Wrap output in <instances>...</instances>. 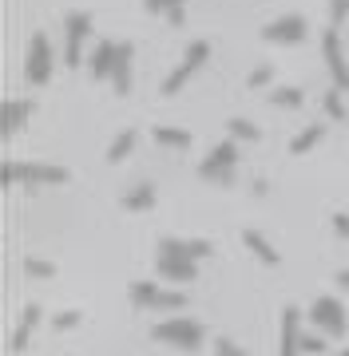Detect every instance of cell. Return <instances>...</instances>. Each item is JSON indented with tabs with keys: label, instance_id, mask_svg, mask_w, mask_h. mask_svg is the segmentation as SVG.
<instances>
[{
	"label": "cell",
	"instance_id": "cell-24",
	"mask_svg": "<svg viewBox=\"0 0 349 356\" xmlns=\"http://www.w3.org/2000/svg\"><path fill=\"white\" fill-rule=\"evenodd\" d=\"M325 111H329V119H346V103H341V88L325 91Z\"/></svg>",
	"mask_w": 349,
	"mask_h": 356
},
{
	"label": "cell",
	"instance_id": "cell-17",
	"mask_svg": "<svg viewBox=\"0 0 349 356\" xmlns=\"http://www.w3.org/2000/svg\"><path fill=\"white\" fill-rule=\"evenodd\" d=\"M199 175L207 178V182H219V186H231V182H234V166H231V163H219V159H207V163L199 166Z\"/></svg>",
	"mask_w": 349,
	"mask_h": 356
},
{
	"label": "cell",
	"instance_id": "cell-29",
	"mask_svg": "<svg viewBox=\"0 0 349 356\" xmlns=\"http://www.w3.org/2000/svg\"><path fill=\"white\" fill-rule=\"evenodd\" d=\"M28 337H32V325H20V329H16V337H13V344H8V348H13V353H24V348H28Z\"/></svg>",
	"mask_w": 349,
	"mask_h": 356
},
{
	"label": "cell",
	"instance_id": "cell-34",
	"mask_svg": "<svg viewBox=\"0 0 349 356\" xmlns=\"http://www.w3.org/2000/svg\"><path fill=\"white\" fill-rule=\"evenodd\" d=\"M334 229L341 238H349V214H334Z\"/></svg>",
	"mask_w": 349,
	"mask_h": 356
},
{
	"label": "cell",
	"instance_id": "cell-1",
	"mask_svg": "<svg viewBox=\"0 0 349 356\" xmlns=\"http://www.w3.org/2000/svg\"><path fill=\"white\" fill-rule=\"evenodd\" d=\"M68 170L64 166H48V163H8L4 166V186H16V182H36V186H60L68 182Z\"/></svg>",
	"mask_w": 349,
	"mask_h": 356
},
{
	"label": "cell",
	"instance_id": "cell-16",
	"mask_svg": "<svg viewBox=\"0 0 349 356\" xmlns=\"http://www.w3.org/2000/svg\"><path fill=\"white\" fill-rule=\"evenodd\" d=\"M28 115H32V103H24V99H8L4 103V135L20 131V123H24Z\"/></svg>",
	"mask_w": 349,
	"mask_h": 356
},
{
	"label": "cell",
	"instance_id": "cell-33",
	"mask_svg": "<svg viewBox=\"0 0 349 356\" xmlns=\"http://www.w3.org/2000/svg\"><path fill=\"white\" fill-rule=\"evenodd\" d=\"M215 353H219V356H246L234 341H219V348H215Z\"/></svg>",
	"mask_w": 349,
	"mask_h": 356
},
{
	"label": "cell",
	"instance_id": "cell-14",
	"mask_svg": "<svg viewBox=\"0 0 349 356\" xmlns=\"http://www.w3.org/2000/svg\"><path fill=\"white\" fill-rule=\"evenodd\" d=\"M131 56H135L131 44H119V48H116V67H111L116 95H127V91H131Z\"/></svg>",
	"mask_w": 349,
	"mask_h": 356
},
{
	"label": "cell",
	"instance_id": "cell-2",
	"mask_svg": "<svg viewBox=\"0 0 349 356\" xmlns=\"http://www.w3.org/2000/svg\"><path fill=\"white\" fill-rule=\"evenodd\" d=\"M151 337H155L159 344H175V348H191L194 353V348L203 344V325H199V321H187V317H175V321L155 325Z\"/></svg>",
	"mask_w": 349,
	"mask_h": 356
},
{
	"label": "cell",
	"instance_id": "cell-35",
	"mask_svg": "<svg viewBox=\"0 0 349 356\" xmlns=\"http://www.w3.org/2000/svg\"><path fill=\"white\" fill-rule=\"evenodd\" d=\"M167 16H171V24H175V28H179V24H183V20H187V13H183V4H179V8H171V13H167Z\"/></svg>",
	"mask_w": 349,
	"mask_h": 356
},
{
	"label": "cell",
	"instance_id": "cell-31",
	"mask_svg": "<svg viewBox=\"0 0 349 356\" xmlns=\"http://www.w3.org/2000/svg\"><path fill=\"white\" fill-rule=\"evenodd\" d=\"M147 4V13H171V8H179L183 0H143Z\"/></svg>",
	"mask_w": 349,
	"mask_h": 356
},
{
	"label": "cell",
	"instance_id": "cell-30",
	"mask_svg": "<svg viewBox=\"0 0 349 356\" xmlns=\"http://www.w3.org/2000/svg\"><path fill=\"white\" fill-rule=\"evenodd\" d=\"M302 353H310V356H322V353H325L322 337H318V332H313V337H302Z\"/></svg>",
	"mask_w": 349,
	"mask_h": 356
},
{
	"label": "cell",
	"instance_id": "cell-27",
	"mask_svg": "<svg viewBox=\"0 0 349 356\" xmlns=\"http://www.w3.org/2000/svg\"><path fill=\"white\" fill-rule=\"evenodd\" d=\"M270 79H274V67L262 64V67H254V72H250V88H266Z\"/></svg>",
	"mask_w": 349,
	"mask_h": 356
},
{
	"label": "cell",
	"instance_id": "cell-18",
	"mask_svg": "<svg viewBox=\"0 0 349 356\" xmlns=\"http://www.w3.org/2000/svg\"><path fill=\"white\" fill-rule=\"evenodd\" d=\"M155 143L159 147H171V151H187L191 147V135L179 127H155Z\"/></svg>",
	"mask_w": 349,
	"mask_h": 356
},
{
	"label": "cell",
	"instance_id": "cell-19",
	"mask_svg": "<svg viewBox=\"0 0 349 356\" xmlns=\"http://www.w3.org/2000/svg\"><path fill=\"white\" fill-rule=\"evenodd\" d=\"M322 139H325V127H322V123H313V127H306L294 143H290V154H306V151H313V147H318Z\"/></svg>",
	"mask_w": 349,
	"mask_h": 356
},
{
	"label": "cell",
	"instance_id": "cell-12",
	"mask_svg": "<svg viewBox=\"0 0 349 356\" xmlns=\"http://www.w3.org/2000/svg\"><path fill=\"white\" fill-rule=\"evenodd\" d=\"M155 266H159V273H163V277H171V281H194V277H199V269H194L191 257H167V254H159Z\"/></svg>",
	"mask_w": 349,
	"mask_h": 356
},
{
	"label": "cell",
	"instance_id": "cell-23",
	"mask_svg": "<svg viewBox=\"0 0 349 356\" xmlns=\"http://www.w3.org/2000/svg\"><path fill=\"white\" fill-rule=\"evenodd\" d=\"M24 273L28 277H56L52 261H40V257H24Z\"/></svg>",
	"mask_w": 349,
	"mask_h": 356
},
{
	"label": "cell",
	"instance_id": "cell-22",
	"mask_svg": "<svg viewBox=\"0 0 349 356\" xmlns=\"http://www.w3.org/2000/svg\"><path fill=\"white\" fill-rule=\"evenodd\" d=\"M302 91L297 88H278V91H270V103H278V107H302Z\"/></svg>",
	"mask_w": 349,
	"mask_h": 356
},
{
	"label": "cell",
	"instance_id": "cell-37",
	"mask_svg": "<svg viewBox=\"0 0 349 356\" xmlns=\"http://www.w3.org/2000/svg\"><path fill=\"white\" fill-rule=\"evenodd\" d=\"M341 356H349V348H346V353H341Z\"/></svg>",
	"mask_w": 349,
	"mask_h": 356
},
{
	"label": "cell",
	"instance_id": "cell-36",
	"mask_svg": "<svg viewBox=\"0 0 349 356\" xmlns=\"http://www.w3.org/2000/svg\"><path fill=\"white\" fill-rule=\"evenodd\" d=\"M337 285H341V289H349V269H341V273H337Z\"/></svg>",
	"mask_w": 349,
	"mask_h": 356
},
{
	"label": "cell",
	"instance_id": "cell-28",
	"mask_svg": "<svg viewBox=\"0 0 349 356\" xmlns=\"http://www.w3.org/2000/svg\"><path fill=\"white\" fill-rule=\"evenodd\" d=\"M52 325H56L60 332H64V329H76V325H79V313H76V309H68V313H56Z\"/></svg>",
	"mask_w": 349,
	"mask_h": 356
},
{
	"label": "cell",
	"instance_id": "cell-21",
	"mask_svg": "<svg viewBox=\"0 0 349 356\" xmlns=\"http://www.w3.org/2000/svg\"><path fill=\"white\" fill-rule=\"evenodd\" d=\"M131 151H135V131H123V135H116V143L107 147V163H123Z\"/></svg>",
	"mask_w": 349,
	"mask_h": 356
},
{
	"label": "cell",
	"instance_id": "cell-6",
	"mask_svg": "<svg viewBox=\"0 0 349 356\" xmlns=\"http://www.w3.org/2000/svg\"><path fill=\"white\" fill-rule=\"evenodd\" d=\"M88 32H91L88 13H72L64 20V64L68 67L84 64V40H88Z\"/></svg>",
	"mask_w": 349,
	"mask_h": 356
},
{
	"label": "cell",
	"instance_id": "cell-4",
	"mask_svg": "<svg viewBox=\"0 0 349 356\" xmlns=\"http://www.w3.org/2000/svg\"><path fill=\"white\" fill-rule=\"evenodd\" d=\"M207 56H210V44L207 40H194L191 48H187V56H183V64L171 72L167 79H163V95H175V91H183V83L199 72V67L207 64Z\"/></svg>",
	"mask_w": 349,
	"mask_h": 356
},
{
	"label": "cell",
	"instance_id": "cell-11",
	"mask_svg": "<svg viewBox=\"0 0 349 356\" xmlns=\"http://www.w3.org/2000/svg\"><path fill=\"white\" fill-rule=\"evenodd\" d=\"M302 353V309L286 305L282 309V356Z\"/></svg>",
	"mask_w": 349,
	"mask_h": 356
},
{
	"label": "cell",
	"instance_id": "cell-5",
	"mask_svg": "<svg viewBox=\"0 0 349 356\" xmlns=\"http://www.w3.org/2000/svg\"><path fill=\"white\" fill-rule=\"evenodd\" d=\"M24 76H28V83H36V88L52 79V44H48V36H44V32H36V36H32V44H28Z\"/></svg>",
	"mask_w": 349,
	"mask_h": 356
},
{
	"label": "cell",
	"instance_id": "cell-7",
	"mask_svg": "<svg viewBox=\"0 0 349 356\" xmlns=\"http://www.w3.org/2000/svg\"><path fill=\"white\" fill-rule=\"evenodd\" d=\"M310 321L318 325V332H325V337H341L346 332V309H341V301H334V297H318L310 309Z\"/></svg>",
	"mask_w": 349,
	"mask_h": 356
},
{
	"label": "cell",
	"instance_id": "cell-10",
	"mask_svg": "<svg viewBox=\"0 0 349 356\" xmlns=\"http://www.w3.org/2000/svg\"><path fill=\"white\" fill-rule=\"evenodd\" d=\"M159 254H167V257H191V261H203V257H210L215 250H210L207 238H163L159 242Z\"/></svg>",
	"mask_w": 349,
	"mask_h": 356
},
{
	"label": "cell",
	"instance_id": "cell-15",
	"mask_svg": "<svg viewBox=\"0 0 349 356\" xmlns=\"http://www.w3.org/2000/svg\"><path fill=\"white\" fill-rule=\"evenodd\" d=\"M242 242H246V250H254V257H258V261H266V266H278V261H282V254H278V250L262 238L258 229H246Z\"/></svg>",
	"mask_w": 349,
	"mask_h": 356
},
{
	"label": "cell",
	"instance_id": "cell-26",
	"mask_svg": "<svg viewBox=\"0 0 349 356\" xmlns=\"http://www.w3.org/2000/svg\"><path fill=\"white\" fill-rule=\"evenodd\" d=\"M210 159H219V163H238V147H234V143H219V147H215V151H210Z\"/></svg>",
	"mask_w": 349,
	"mask_h": 356
},
{
	"label": "cell",
	"instance_id": "cell-13",
	"mask_svg": "<svg viewBox=\"0 0 349 356\" xmlns=\"http://www.w3.org/2000/svg\"><path fill=\"white\" fill-rule=\"evenodd\" d=\"M116 48H119V44H111V40H100V44H95L91 64H88L91 79H107V76H111V67H116Z\"/></svg>",
	"mask_w": 349,
	"mask_h": 356
},
{
	"label": "cell",
	"instance_id": "cell-20",
	"mask_svg": "<svg viewBox=\"0 0 349 356\" xmlns=\"http://www.w3.org/2000/svg\"><path fill=\"white\" fill-rule=\"evenodd\" d=\"M123 206H127V210H151V206H155V186H147V182H143V186L127 191V194H123Z\"/></svg>",
	"mask_w": 349,
	"mask_h": 356
},
{
	"label": "cell",
	"instance_id": "cell-3",
	"mask_svg": "<svg viewBox=\"0 0 349 356\" xmlns=\"http://www.w3.org/2000/svg\"><path fill=\"white\" fill-rule=\"evenodd\" d=\"M131 301L139 309H187V293L159 289L151 281H135V285H131Z\"/></svg>",
	"mask_w": 349,
	"mask_h": 356
},
{
	"label": "cell",
	"instance_id": "cell-8",
	"mask_svg": "<svg viewBox=\"0 0 349 356\" xmlns=\"http://www.w3.org/2000/svg\"><path fill=\"white\" fill-rule=\"evenodd\" d=\"M322 51H325V67H329V76H334V88L349 91V64H346V51H341L337 28H329L322 36Z\"/></svg>",
	"mask_w": 349,
	"mask_h": 356
},
{
	"label": "cell",
	"instance_id": "cell-32",
	"mask_svg": "<svg viewBox=\"0 0 349 356\" xmlns=\"http://www.w3.org/2000/svg\"><path fill=\"white\" fill-rule=\"evenodd\" d=\"M329 13H334V28H337L349 16V0H334V8H329Z\"/></svg>",
	"mask_w": 349,
	"mask_h": 356
},
{
	"label": "cell",
	"instance_id": "cell-25",
	"mask_svg": "<svg viewBox=\"0 0 349 356\" xmlns=\"http://www.w3.org/2000/svg\"><path fill=\"white\" fill-rule=\"evenodd\" d=\"M231 135L234 139H258V127H254V123H246V119H231Z\"/></svg>",
	"mask_w": 349,
	"mask_h": 356
},
{
	"label": "cell",
	"instance_id": "cell-9",
	"mask_svg": "<svg viewBox=\"0 0 349 356\" xmlns=\"http://www.w3.org/2000/svg\"><path fill=\"white\" fill-rule=\"evenodd\" d=\"M262 36L270 44H302L306 40V20L302 16H278L274 24L262 28Z\"/></svg>",
	"mask_w": 349,
	"mask_h": 356
}]
</instances>
